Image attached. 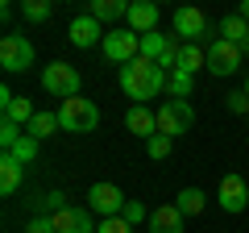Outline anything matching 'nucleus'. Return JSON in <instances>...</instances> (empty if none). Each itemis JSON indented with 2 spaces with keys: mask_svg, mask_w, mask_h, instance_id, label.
Returning a JSON list of instances; mask_svg holds the SVG:
<instances>
[{
  "mask_svg": "<svg viewBox=\"0 0 249 233\" xmlns=\"http://www.w3.org/2000/svg\"><path fill=\"white\" fill-rule=\"evenodd\" d=\"M166 79L170 75L162 71L158 63H150V58H133V63L121 67V88L129 100H137V104H145V100H154L158 92H166Z\"/></svg>",
  "mask_w": 249,
  "mask_h": 233,
  "instance_id": "nucleus-1",
  "label": "nucleus"
},
{
  "mask_svg": "<svg viewBox=\"0 0 249 233\" xmlns=\"http://www.w3.org/2000/svg\"><path fill=\"white\" fill-rule=\"evenodd\" d=\"M58 125H62V134H91V129L100 125V108L91 104L88 96L62 100L58 104Z\"/></svg>",
  "mask_w": 249,
  "mask_h": 233,
  "instance_id": "nucleus-2",
  "label": "nucleus"
},
{
  "mask_svg": "<svg viewBox=\"0 0 249 233\" xmlns=\"http://www.w3.org/2000/svg\"><path fill=\"white\" fill-rule=\"evenodd\" d=\"M42 88L50 92V96H58V100H75V96H79V88H83V75H79V67L54 58V63L42 71Z\"/></svg>",
  "mask_w": 249,
  "mask_h": 233,
  "instance_id": "nucleus-3",
  "label": "nucleus"
},
{
  "mask_svg": "<svg viewBox=\"0 0 249 233\" xmlns=\"http://www.w3.org/2000/svg\"><path fill=\"white\" fill-rule=\"evenodd\" d=\"M34 42H29L25 34H4L0 38V67L9 75H21V71H29L34 67Z\"/></svg>",
  "mask_w": 249,
  "mask_h": 233,
  "instance_id": "nucleus-4",
  "label": "nucleus"
},
{
  "mask_svg": "<svg viewBox=\"0 0 249 233\" xmlns=\"http://www.w3.org/2000/svg\"><path fill=\"white\" fill-rule=\"evenodd\" d=\"M191 125H196V108H191V100H166V104L158 108V134L183 137V134H191Z\"/></svg>",
  "mask_w": 249,
  "mask_h": 233,
  "instance_id": "nucleus-5",
  "label": "nucleus"
},
{
  "mask_svg": "<svg viewBox=\"0 0 249 233\" xmlns=\"http://www.w3.org/2000/svg\"><path fill=\"white\" fill-rule=\"evenodd\" d=\"M104 58H112V63H133V58H142V34H133V29L124 25V29H108L104 38Z\"/></svg>",
  "mask_w": 249,
  "mask_h": 233,
  "instance_id": "nucleus-6",
  "label": "nucleus"
},
{
  "mask_svg": "<svg viewBox=\"0 0 249 233\" xmlns=\"http://www.w3.org/2000/svg\"><path fill=\"white\" fill-rule=\"evenodd\" d=\"M124 192L116 188V183H91V192H88V208L100 216V221H108V216H121L124 213Z\"/></svg>",
  "mask_w": 249,
  "mask_h": 233,
  "instance_id": "nucleus-7",
  "label": "nucleus"
},
{
  "mask_svg": "<svg viewBox=\"0 0 249 233\" xmlns=\"http://www.w3.org/2000/svg\"><path fill=\"white\" fill-rule=\"evenodd\" d=\"M241 58H245V54H241V46H237V42H224V38H216V42L208 46V71L220 75V79L237 71Z\"/></svg>",
  "mask_w": 249,
  "mask_h": 233,
  "instance_id": "nucleus-8",
  "label": "nucleus"
},
{
  "mask_svg": "<svg viewBox=\"0 0 249 233\" xmlns=\"http://www.w3.org/2000/svg\"><path fill=\"white\" fill-rule=\"evenodd\" d=\"M216 204L224 208V213H245L249 208V183L241 179V175H224L220 179V188H216Z\"/></svg>",
  "mask_w": 249,
  "mask_h": 233,
  "instance_id": "nucleus-9",
  "label": "nucleus"
},
{
  "mask_svg": "<svg viewBox=\"0 0 249 233\" xmlns=\"http://www.w3.org/2000/svg\"><path fill=\"white\" fill-rule=\"evenodd\" d=\"M67 38H71V46H79V50H91V46H104V25H100L96 17H88V13H79V17L71 21V25H67Z\"/></svg>",
  "mask_w": 249,
  "mask_h": 233,
  "instance_id": "nucleus-10",
  "label": "nucleus"
},
{
  "mask_svg": "<svg viewBox=\"0 0 249 233\" xmlns=\"http://www.w3.org/2000/svg\"><path fill=\"white\" fill-rule=\"evenodd\" d=\"M50 221H54V233H96L100 229V225H91V208H79V204H67Z\"/></svg>",
  "mask_w": 249,
  "mask_h": 233,
  "instance_id": "nucleus-11",
  "label": "nucleus"
},
{
  "mask_svg": "<svg viewBox=\"0 0 249 233\" xmlns=\"http://www.w3.org/2000/svg\"><path fill=\"white\" fill-rule=\"evenodd\" d=\"M0 108H4V121H13V125H21V129H29V121L37 116L34 100L29 96H13L9 88H0Z\"/></svg>",
  "mask_w": 249,
  "mask_h": 233,
  "instance_id": "nucleus-12",
  "label": "nucleus"
},
{
  "mask_svg": "<svg viewBox=\"0 0 249 233\" xmlns=\"http://www.w3.org/2000/svg\"><path fill=\"white\" fill-rule=\"evenodd\" d=\"M208 34V17L199 9H178L175 13V38L178 42H204Z\"/></svg>",
  "mask_w": 249,
  "mask_h": 233,
  "instance_id": "nucleus-13",
  "label": "nucleus"
},
{
  "mask_svg": "<svg viewBox=\"0 0 249 233\" xmlns=\"http://www.w3.org/2000/svg\"><path fill=\"white\" fill-rule=\"evenodd\" d=\"M124 25L133 29V34H154V29H158V4H154V0H133V4H129V17H124Z\"/></svg>",
  "mask_w": 249,
  "mask_h": 233,
  "instance_id": "nucleus-14",
  "label": "nucleus"
},
{
  "mask_svg": "<svg viewBox=\"0 0 249 233\" xmlns=\"http://www.w3.org/2000/svg\"><path fill=\"white\" fill-rule=\"evenodd\" d=\"M124 129L150 142V137L158 134V113H150V108H145V104H133V108H129V113H124Z\"/></svg>",
  "mask_w": 249,
  "mask_h": 233,
  "instance_id": "nucleus-15",
  "label": "nucleus"
},
{
  "mask_svg": "<svg viewBox=\"0 0 249 233\" xmlns=\"http://www.w3.org/2000/svg\"><path fill=\"white\" fill-rule=\"evenodd\" d=\"M183 221L187 216L178 213V204H158L145 225H150V233H183Z\"/></svg>",
  "mask_w": 249,
  "mask_h": 233,
  "instance_id": "nucleus-16",
  "label": "nucleus"
},
{
  "mask_svg": "<svg viewBox=\"0 0 249 233\" xmlns=\"http://www.w3.org/2000/svg\"><path fill=\"white\" fill-rule=\"evenodd\" d=\"M88 17H96L100 25H112V21L129 17V4H124V0H91V4H88Z\"/></svg>",
  "mask_w": 249,
  "mask_h": 233,
  "instance_id": "nucleus-17",
  "label": "nucleus"
},
{
  "mask_svg": "<svg viewBox=\"0 0 249 233\" xmlns=\"http://www.w3.org/2000/svg\"><path fill=\"white\" fill-rule=\"evenodd\" d=\"M199 67H208V46H199V42H183V46H178V71L196 75Z\"/></svg>",
  "mask_w": 249,
  "mask_h": 233,
  "instance_id": "nucleus-18",
  "label": "nucleus"
},
{
  "mask_svg": "<svg viewBox=\"0 0 249 233\" xmlns=\"http://www.w3.org/2000/svg\"><path fill=\"white\" fill-rule=\"evenodd\" d=\"M21 175H25V167H21L13 154H0V192H4V196H13V192L21 188Z\"/></svg>",
  "mask_w": 249,
  "mask_h": 233,
  "instance_id": "nucleus-19",
  "label": "nucleus"
},
{
  "mask_svg": "<svg viewBox=\"0 0 249 233\" xmlns=\"http://www.w3.org/2000/svg\"><path fill=\"white\" fill-rule=\"evenodd\" d=\"M216 34H220L224 38V42H245V38H249V21L245 17H241V13H229V17H220V25H216Z\"/></svg>",
  "mask_w": 249,
  "mask_h": 233,
  "instance_id": "nucleus-20",
  "label": "nucleus"
},
{
  "mask_svg": "<svg viewBox=\"0 0 249 233\" xmlns=\"http://www.w3.org/2000/svg\"><path fill=\"white\" fill-rule=\"evenodd\" d=\"M58 129H62V125H58V113H37L34 121H29L25 134H29V137H37V142H46V137H54Z\"/></svg>",
  "mask_w": 249,
  "mask_h": 233,
  "instance_id": "nucleus-21",
  "label": "nucleus"
},
{
  "mask_svg": "<svg viewBox=\"0 0 249 233\" xmlns=\"http://www.w3.org/2000/svg\"><path fill=\"white\" fill-rule=\"evenodd\" d=\"M175 204H178V213H183V216H199V213H204V204H208V196L199 188H183L175 196Z\"/></svg>",
  "mask_w": 249,
  "mask_h": 233,
  "instance_id": "nucleus-22",
  "label": "nucleus"
},
{
  "mask_svg": "<svg viewBox=\"0 0 249 233\" xmlns=\"http://www.w3.org/2000/svg\"><path fill=\"white\" fill-rule=\"evenodd\" d=\"M166 50H170V38H166V34H158V29L142 38V58H150V63H158Z\"/></svg>",
  "mask_w": 249,
  "mask_h": 233,
  "instance_id": "nucleus-23",
  "label": "nucleus"
},
{
  "mask_svg": "<svg viewBox=\"0 0 249 233\" xmlns=\"http://www.w3.org/2000/svg\"><path fill=\"white\" fill-rule=\"evenodd\" d=\"M166 92L175 100H187L191 92H196V75H187V71H170V79H166Z\"/></svg>",
  "mask_w": 249,
  "mask_h": 233,
  "instance_id": "nucleus-24",
  "label": "nucleus"
},
{
  "mask_svg": "<svg viewBox=\"0 0 249 233\" xmlns=\"http://www.w3.org/2000/svg\"><path fill=\"white\" fill-rule=\"evenodd\" d=\"M50 13H54V4H50V0H21V17H25V21H34V25L50 21Z\"/></svg>",
  "mask_w": 249,
  "mask_h": 233,
  "instance_id": "nucleus-25",
  "label": "nucleus"
},
{
  "mask_svg": "<svg viewBox=\"0 0 249 233\" xmlns=\"http://www.w3.org/2000/svg\"><path fill=\"white\" fill-rule=\"evenodd\" d=\"M37 150H42V142H37V137H29V134H25V137H21V142H17V146H13V150H9V154H13V158L21 162V167H29V162L37 158Z\"/></svg>",
  "mask_w": 249,
  "mask_h": 233,
  "instance_id": "nucleus-26",
  "label": "nucleus"
},
{
  "mask_svg": "<svg viewBox=\"0 0 249 233\" xmlns=\"http://www.w3.org/2000/svg\"><path fill=\"white\" fill-rule=\"evenodd\" d=\"M170 150H175V137H166V134H154L150 142H145V154H150L154 162H162V158H170Z\"/></svg>",
  "mask_w": 249,
  "mask_h": 233,
  "instance_id": "nucleus-27",
  "label": "nucleus"
},
{
  "mask_svg": "<svg viewBox=\"0 0 249 233\" xmlns=\"http://www.w3.org/2000/svg\"><path fill=\"white\" fill-rule=\"evenodd\" d=\"M67 208V196L62 192H46L42 200H37V216H54V213H62Z\"/></svg>",
  "mask_w": 249,
  "mask_h": 233,
  "instance_id": "nucleus-28",
  "label": "nucleus"
},
{
  "mask_svg": "<svg viewBox=\"0 0 249 233\" xmlns=\"http://www.w3.org/2000/svg\"><path fill=\"white\" fill-rule=\"evenodd\" d=\"M21 137H25V129H21V125H13V121H0V146H4V154H9L13 146L21 142Z\"/></svg>",
  "mask_w": 249,
  "mask_h": 233,
  "instance_id": "nucleus-29",
  "label": "nucleus"
},
{
  "mask_svg": "<svg viewBox=\"0 0 249 233\" xmlns=\"http://www.w3.org/2000/svg\"><path fill=\"white\" fill-rule=\"evenodd\" d=\"M121 216H124V221H129V225H142V221H150V208H145L142 200H129Z\"/></svg>",
  "mask_w": 249,
  "mask_h": 233,
  "instance_id": "nucleus-30",
  "label": "nucleus"
},
{
  "mask_svg": "<svg viewBox=\"0 0 249 233\" xmlns=\"http://www.w3.org/2000/svg\"><path fill=\"white\" fill-rule=\"evenodd\" d=\"M224 104H229V113L249 116V96H245V88H241V92H229V96H224Z\"/></svg>",
  "mask_w": 249,
  "mask_h": 233,
  "instance_id": "nucleus-31",
  "label": "nucleus"
},
{
  "mask_svg": "<svg viewBox=\"0 0 249 233\" xmlns=\"http://www.w3.org/2000/svg\"><path fill=\"white\" fill-rule=\"evenodd\" d=\"M96 233H133V225L124 221V216H108V221H100Z\"/></svg>",
  "mask_w": 249,
  "mask_h": 233,
  "instance_id": "nucleus-32",
  "label": "nucleus"
},
{
  "mask_svg": "<svg viewBox=\"0 0 249 233\" xmlns=\"http://www.w3.org/2000/svg\"><path fill=\"white\" fill-rule=\"evenodd\" d=\"M25 233H54V221L50 216H34V221H25Z\"/></svg>",
  "mask_w": 249,
  "mask_h": 233,
  "instance_id": "nucleus-33",
  "label": "nucleus"
},
{
  "mask_svg": "<svg viewBox=\"0 0 249 233\" xmlns=\"http://www.w3.org/2000/svg\"><path fill=\"white\" fill-rule=\"evenodd\" d=\"M237 13H241L245 21H249V0H241V9H237Z\"/></svg>",
  "mask_w": 249,
  "mask_h": 233,
  "instance_id": "nucleus-34",
  "label": "nucleus"
},
{
  "mask_svg": "<svg viewBox=\"0 0 249 233\" xmlns=\"http://www.w3.org/2000/svg\"><path fill=\"white\" fill-rule=\"evenodd\" d=\"M241 54H249V38H245V42H241Z\"/></svg>",
  "mask_w": 249,
  "mask_h": 233,
  "instance_id": "nucleus-35",
  "label": "nucleus"
},
{
  "mask_svg": "<svg viewBox=\"0 0 249 233\" xmlns=\"http://www.w3.org/2000/svg\"><path fill=\"white\" fill-rule=\"evenodd\" d=\"M245 96H249V75H245Z\"/></svg>",
  "mask_w": 249,
  "mask_h": 233,
  "instance_id": "nucleus-36",
  "label": "nucleus"
}]
</instances>
